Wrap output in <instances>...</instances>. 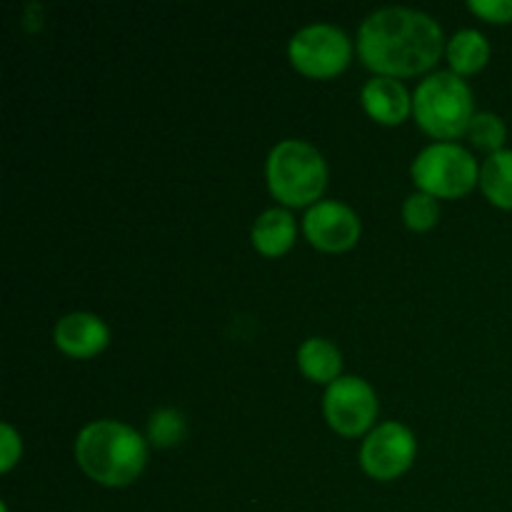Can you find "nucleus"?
I'll use <instances>...</instances> for the list:
<instances>
[{"instance_id": "nucleus-1", "label": "nucleus", "mask_w": 512, "mask_h": 512, "mask_svg": "<svg viewBox=\"0 0 512 512\" xmlns=\"http://www.w3.org/2000/svg\"><path fill=\"white\" fill-rule=\"evenodd\" d=\"M358 50L365 65L380 75H413L440 58L443 28L423 10L388 5L363 20Z\"/></svg>"}, {"instance_id": "nucleus-2", "label": "nucleus", "mask_w": 512, "mask_h": 512, "mask_svg": "<svg viewBox=\"0 0 512 512\" xmlns=\"http://www.w3.org/2000/svg\"><path fill=\"white\" fill-rule=\"evenodd\" d=\"M75 458L90 478L118 488L138 478L148 448L130 425L120 420H93L75 438Z\"/></svg>"}, {"instance_id": "nucleus-3", "label": "nucleus", "mask_w": 512, "mask_h": 512, "mask_svg": "<svg viewBox=\"0 0 512 512\" xmlns=\"http://www.w3.org/2000/svg\"><path fill=\"white\" fill-rule=\"evenodd\" d=\"M418 125L435 138H458L473 120V93L453 70H438L420 80L413 95Z\"/></svg>"}, {"instance_id": "nucleus-4", "label": "nucleus", "mask_w": 512, "mask_h": 512, "mask_svg": "<svg viewBox=\"0 0 512 512\" xmlns=\"http://www.w3.org/2000/svg\"><path fill=\"white\" fill-rule=\"evenodd\" d=\"M268 185L278 200L305 205L320 198L328 180V165L320 150L305 140H280L268 155Z\"/></svg>"}, {"instance_id": "nucleus-5", "label": "nucleus", "mask_w": 512, "mask_h": 512, "mask_svg": "<svg viewBox=\"0 0 512 512\" xmlns=\"http://www.w3.org/2000/svg\"><path fill=\"white\" fill-rule=\"evenodd\" d=\"M413 178L423 193L455 198L478 183L480 168L458 143H433L413 160Z\"/></svg>"}, {"instance_id": "nucleus-6", "label": "nucleus", "mask_w": 512, "mask_h": 512, "mask_svg": "<svg viewBox=\"0 0 512 512\" xmlns=\"http://www.w3.org/2000/svg\"><path fill=\"white\" fill-rule=\"evenodd\" d=\"M288 55L295 68L313 78L340 73L350 60V40L338 25L310 23L290 38Z\"/></svg>"}, {"instance_id": "nucleus-7", "label": "nucleus", "mask_w": 512, "mask_h": 512, "mask_svg": "<svg viewBox=\"0 0 512 512\" xmlns=\"http://www.w3.org/2000/svg\"><path fill=\"white\" fill-rule=\"evenodd\" d=\"M328 423L343 435H360L370 428L378 413L375 390L355 375H340L328 385L323 398Z\"/></svg>"}, {"instance_id": "nucleus-8", "label": "nucleus", "mask_w": 512, "mask_h": 512, "mask_svg": "<svg viewBox=\"0 0 512 512\" xmlns=\"http://www.w3.org/2000/svg\"><path fill=\"white\" fill-rule=\"evenodd\" d=\"M415 458V438L405 425L383 423L363 440L360 463L373 478L390 480L410 468Z\"/></svg>"}, {"instance_id": "nucleus-9", "label": "nucleus", "mask_w": 512, "mask_h": 512, "mask_svg": "<svg viewBox=\"0 0 512 512\" xmlns=\"http://www.w3.org/2000/svg\"><path fill=\"white\" fill-rule=\"evenodd\" d=\"M303 230L320 250H348L360 238V218L353 208L338 200H318L303 218Z\"/></svg>"}, {"instance_id": "nucleus-10", "label": "nucleus", "mask_w": 512, "mask_h": 512, "mask_svg": "<svg viewBox=\"0 0 512 512\" xmlns=\"http://www.w3.org/2000/svg\"><path fill=\"white\" fill-rule=\"evenodd\" d=\"M108 335V325L98 315L83 310L63 315L53 330L55 345L73 358H90L103 350L108 345Z\"/></svg>"}, {"instance_id": "nucleus-11", "label": "nucleus", "mask_w": 512, "mask_h": 512, "mask_svg": "<svg viewBox=\"0 0 512 512\" xmlns=\"http://www.w3.org/2000/svg\"><path fill=\"white\" fill-rule=\"evenodd\" d=\"M360 100H363L365 110L375 120L388 125L403 123L405 115L413 108V100H410L405 85L398 78H390V75H375V78H370L363 85Z\"/></svg>"}, {"instance_id": "nucleus-12", "label": "nucleus", "mask_w": 512, "mask_h": 512, "mask_svg": "<svg viewBox=\"0 0 512 512\" xmlns=\"http://www.w3.org/2000/svg\"><path fill=\"white\" fill-rule=\"evenodd\" d=\"M295 218L285 208H268L253 223V245L263 255H283L295 240Z\"/></svg>"}, {"instance_id": "nucleus-13", "label": "nucleus", "mask_w": 512, "mask_h": 512, "mask_svg": "<svg viewBox=\"0 0 512 512\" xmlns=\"http://www.w3.org/2000/svg\"><path fill=\"white\" fill-rule=\"evenodd\" d=\"M298 365L315 383H333L340 378L343 358L340 350L325 338H308L298 348Z\"/></svg>"}, {"instance_id": "nucleus-14", "label": "nucleus", "mask_w": 512, "mask_h": 512, "mask_svg": "<svg viewBox=\"0 0 512 512\" xmlns=\"http://www.w3.org/2000/svg\"><path fill=\"white\" fill-rule=\"evenodd\" d=\"M445 53H448L450 65H453V73H475V70L488 63L490 45L480 30L463 28L448 40Z\"/></svg>"}, {"instance_id": "nucleus-15", "label": "nucleus", "mask_w": 512, "mask_h": 512, "mask_svg": "<svg viewBox=\"0 0 512 512\" xmlns=\"http://www.w3.org/2000/svg\"><path fill=\"white\" fill-rule=\"evenodd\" d=\"M480 188L490 203L500 208H512V150L490 153L480 168Z\"/></svg>"}, {"instance_id": "nucleus-16", "label": "nucleus", "mask_w": 512, "mask_h": 512, "mask_svg": "<svg viewBox=\"0 0 512 512\" xmlns=\"http://www.w3.org/2000/svg\"><path fill=\"white\" fill-rule=\"evenodd\" d=\"M465 133L470 135L473 145H478V148H483V150H490V153H498V150H503L508 128H505V123L500 115L475 113Z\"/></svg>"}, {"instance_id": "nucleus-17", "label": "nucleus", "mask_w": 512, "mask_h": 512, "mask_svg": "<svg viewBox=\"0 0 512 512\" xmlns=\"http://www.w3.org/2000/svg\"><path fill=\"white\" fill-rule=\"evenodd\" d=\"M148 438L158 448H170L185 438V418L173 408H160L148 420Z\"/></svg>"}, {"instance_id": "nucleus-18", "label": "nucleus", "mask_w": 512, "mask_h": 512, "mask_svg": "<svg viewBox=\"0 0 512 512\" xmlns=\"http://www.w3.org/2000/svg\"><path fill=\"white\" fill-rule=\"evenodd\" d=\"M438 215H440L438 200H435V195L423 193V190L408 195V200L403 203V218L413 230L433 228Z\"/></svg>"}, {"instance_id": "nucleus-19", "label": "nucleus", "mask_w": 512, "mask_h": 512, "mask_svg": "<svg viewBox=\"0 0 512 512\" xmlns=\"http://www.w3.org/2000/svg\"><path fill=\"white\" fill-rule=\"evenodd\" d=\"M470 10L493 23H510L512 0H470Z\"/></svg>"}, {"instance_id": "nucleus-20", "label": "nucleus", "mask_w": 512, "mask_h": 512, "mask_svg": "<svg viewBox=\"0 0 512 512\" xmlns=\"http://www.w3.org/2000/svg\"><path fill=\"white\" fill-rule=\"evenodd\" d=\"M3 433V455H0V470H10L15 465V460L20 458V438L13 430V425L3 423L0 428Z\"/></svg>"}, {"instance_id": "nucleus-21", "label": "nucleus", "mask_w": 512, "mask_h": 512, "mask_svg": "<svg viewBox=\"0 0 512 512\" xmlns=\"http://www.w3.org/2000/svg\"><path fill=\"white\" fill-rule=\"evenodd\" d=\"M3 512H8V508H5V505H3Z\"/></svg>"}]
</instances>
